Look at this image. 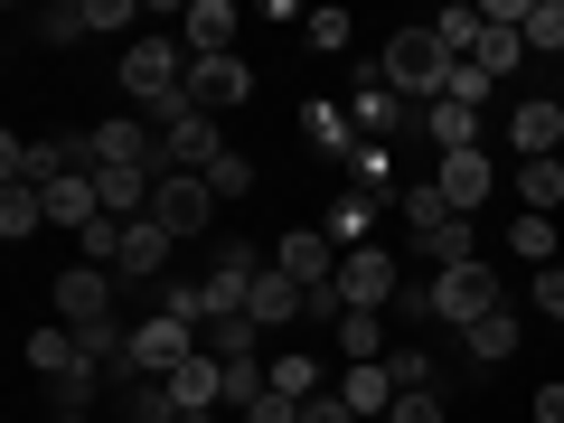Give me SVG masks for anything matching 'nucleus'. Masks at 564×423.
Returning <instances> with one entry per match:
<instances>
[{
	"label": "nucleus",
	"mask_w": 564,
	"mask_h": 423,
	"mask_svg": "<svg viewBox=\"0 0 564 423\" xmlns=\"http://www.w3.org/2000/svg\"><path fill=\"white\" fill-rule=\"evenodd\" d=\"M339 358L348 367H377L386 358V311H339Z\"/></svg>",
	"instance_id": "nucleus-23"
},
{
	"label": "nucleus",
	"mask_w": 564,
	"mask_h": 423,
	"mask_svg": "<svg viewBox=\"0 0 564 423\" xmlns=\"http://www.w3.org/2000/svg\"><path fill=\"white\" fill-rule=\"evenodd\" d=\"M302 423H358V414H348V404H339V386H321V395L302 404Z\"/></svg>",
	"instance_id": "nucleus-40"
},
{
	"label": "nucleus",
	"mask_w": 564,
	"mask_h": 423,
	"mask_svg": "<svg viewBox=\"0 0 564 423\" xmlns=\"http://www.w3.org/2000/svg\"><path fill=\"white\" fill-rule=\"evenodd\" d=\"M377 207H386V198L339 188V207H329V245H339V254H348V245H377Z\"/></svg>",
	"instance_id": "nucleus-22"
},
{
	"label": "nucleus",
	"mask_w": 564,
	"mask_h": 423,
	"mask_svg": "<svg viewBox=\"0 0 564 423\" xmlns=\"http://www.w3.org/2000/svg\"><path fill=\"white\" fill-rule=\"evenodd\" d=\"M395 321H443V311H433V282H404V292H395Z\"/></svg>",
	"instance_id": "nucleus-39"
},
{
	"label": "nucleus",
	"mask_w": 564,
	"mask_h": 423,
	"mask_svg": "<svg viewBox=\"0 0 564 423\" xmlns=\"http://www.w3.org/2000/svg\"><path fill=\"white\" fill-rule=\"evenodd\" d=\"M39 226H47V198H39V188H20V180H10V188H0V236H10V245H29Z\"/></svg>",
	"instance_id": "nucleus-26"
},
{
	"label": "nucleus",
	"mask_w": 564,
	"mask_h": 423,
	"mask_svg": "<svg viewBox=\"0 0 564 423\" xmlns=\"http://www.w3.org/2000/svg\"><path fill=\"white\" fill-rule=\"evenodd\" d=\"M302 311H311V292H302L292 273H273V263H263V273H254V302H245V321H254V329H282V321H302Z\"/></svg>",
	"instance_id": "nucleus-13"
},
{
	"label": "nucleus",
	"mask_w": 564,
	"mask_h": 423,
	"mask_svg": "<svg viewBox=\"0 0 564 423\" xmlns=\"http://www.w3.org/2000/svg\"><path fill=\"white\" fill-rule=\"evenodd\" d=\"M207 217H217V188L188 180V170H161V188H151V226H170V236H207Z\"/></svg>",
	"instance_id": "nucleus-7"
},
{
	"label": "nucleus",
	"mask_w": 564,
	"mask_h": 423,
	"mask_svg": "<svg viewBox=\"0 0 564 423\" xmlns=\"http://www.w3.org/2000/svg\"><path fill=\"white\" fill-rule=\"evenodd\" d=\"M85 161L95 170H161V122H141V113H113L85 132Z\"/></svg>",
	"instance_id": "nucleus-4"
},
{
	"label": "nucleus",
	"mask_w": 564,
	"mask_h": 423,
	"mask_svg": "<svg viewBox=\"0 0 564 423\" xmlns=\"http://www.w3.org/2000/svg\"><path fill=\"white\" fill-rule=\"evenodd\" d=\"M348 122H358V141H386V132H395V122H404L395 85H386V76H367L358 95H348Z\"/></svg>",
	"instance_id": "nucleus-18"
},
{
	"label": "nucleus",
	"mask_w": 564,
	"mask_h": 423,
	"mask_svg": "<svg viewBox=\"0 0 564 423\" xmlns=\"http://www.w3.org/2000/svg\"><path fill=\"white\" fill-rule=\"evenodd\" d=\"M39 198H47V226H66V236H85V226L104 217V188H95V170H76V180L39 188Z\"/></svg>",
	"instance_id": "nucleus-15"
},
{
	"label": "nucleus",
	"mask_w": 564,
	"mask_h": 423,
	"mask_svg": "<svg viewBox=\"0 0 564 423\" xmlns=\"http://www.w3.org/2000/svg\"><path fill=\"white\" fill-rule=\"evenodd\" d=\"M122 423H180V395H170L161 377H132L122 386Z\"/></svg>",
	"instance_id": "nucleus-27"
},
{
	"label": "nucleus",
	"mask_w": 564,
	"mask_h": 423,
	"mask_svg": "<svg viewBox=\"0 0 564 423\" xmlns=\"http://www.w3.org/2000/svg\"><path fill=\"white\" fill-rule=\"evenodd\" d=\"M122 95H132L151 122L188 113V47L180 39H132L122 47Z\"/></svg>",
	"instance_id": "nucleus-1"
},
{
	"label": "nucleus",
	"mask_w": 564,
	"mask_h": 423,
	"mask_svg": "<svg viewBox=\"0 0 564 423\" xmlns=\"http://www.w3.org/2000/svg\"><path fill=\"white\" fill-rule=\"evenodd\" d=\"M536 57H564V0H527V29H518Z\"/></svg>",
	"instance_id": "nucleus-31"
},
{
	"label": "nucleus",
	"mask_w": 564,
	"mask_h": 423,
	"mask_svg": "<svg viewBox=\"0 0 564 423\" xmlns=\"http://www.w3.org/2000/svg\"><path fill=\"white\" fill-rule=\"evenodd\" d=\"M433 39H443V57H470L480 47V0H462V10H443V20H423Z\"/></svg>",
	"instance_id": "nucleus-30"
},
{
	"label": "nucleus",
	"mask_w": 564,
	"mask_h": 423,
	"mask_svg": "<svg viewBox=\"0 0 564 423\" xmlns=\"http://www.w3.org/2000/svg\"><path fill=\"white\" fill-rule=\"evenodd\" d=\"M207 358H217V367H236V358H254V321H207Z\"/></svg>",
	"instance_id": "nucleus-33"
},
{
	"label": "nucleus",
	"mask_w": 564,
	"mask_h": 423,
	"mask_svg": "<svg viewBox=\"0 0 564 423\" xmlns=\"http://www.w3.org/2000/svg\"><path fill=\"white\" fill-rule=\"evenodd\" d=\"M180 423H217V404H198V414H180Z\"/></svg>",
	"instance_id": "nucleus-43"
},
{
	"label": "nucleus",
	"mask_w": 564,
	"mask_h": 423,
	"mask_svg": "<svg viewBox=\"0 0 564 423\" xmlns=\"http://www.w3.org/2000/svg\"><path fill=\"white\" fill-rule=\"evenodd\" d=\"M113 282L122 273H104V263H66L57 273V321L66 329H104L113 321Z\"/></svg>",
	"instance_id": "nucleus-8"
},
{
	"label": "nucleus",
	"mask_w": 564,
	"mask_h": 423,
	"mask_svg": "<svg viewBox=\"0 0 564 423\" xmlns=\"http://www.w3.org/2000/svg\"><path fill=\"white\" fill-rule=\"evenodd\" d=\"M236 10H226V0H188V10H180V47H188V57H236Z\"/></svg>",
	"instance_id": "nucleus-11"
},
{
	"label": "nucleus",
	"mask_w": 564,
	"mask_h": 423,
	"mask_svg": "<svg viewBox=\"0 0 564 423\" xmlns=\"http://www.w3.org/2000/svg\"><path fill=\"white\" fill-rule=\"evenodd\" d=\"M423 132H433V151H443V161H452V151H480V113H470V104H423Z\"/></svg>",
	"instance_id": "nucleus-19"
},
{
	"label": "nucleus",
	"mask_w": 564,
	"mask_h": 423,
	"mask_svg": "<svg viewBox=\"0 0 564 423\" xmlns=\"http://www.w3.org/2000/svg\"><path fill=\"white\" fill-rule=\"evenodd\" d=\"M226 151H236V141L217 132V113H170V122H161V170H188V180H207Z\"/></svg>",
	"instance_id": "nucleus-6"
},
{
	"label": "nucleus",
	"mask_w": 564,
	"mask_h": 423,
	"mask_svg": "<svg viewBox=\"0 0 564 423\" xmlns=\"http://www.w3.org/2000/svg\"><path fill=\"white\" fill-rule=\"evenodd\" d=\"M433 311H443V329H480L489 311H508V292L489 263H443L433 273Z\"/></svg>",
	"instance_id": "nucleus-3"
},
{
	"label": "nucleus",
	"mask_w": 564,
	"mask_h": 423,
	"mask_svg": "<svg viewBox=\"0 0 564 423\" xmlns=\"http://www.w3.org/2000/svg\"><path fill=\"white\" fill-rule=\"evenodd\" d=\"M508 254H527L545 273V263H564V236H555V217H527L518 207V226H508Z\"/></svg>",
	"instance_id": "nucleus-24"
},
{
	"label": "nucleus",
	"mask_w": 564,
	"mask_h": 423,
	"mask_svg": "<svg viewBox=\"0 0 564 423\" xmlns=\"http://www.w3.org/2000/svg\"><path fill=\"white\" fill-rule=\"evenodd\" d=\"M395 217H404V236H414V245H433V236H443V226H452V198H443V188H433V180H414V188H404V198H395Z\"/></svg>",
	"instance_id": "nucleus-20"
},
{
	"label": "nucleus",
	"mask_w": 564,
	"mask_h": 423,
	"mask_svg": "<svg viewBox=\"0 0 564 423\" xmlns=\"http://www.w3.org/2000/svg\"><path fill=\"white\" fill-rule=\"evenodd\" d=\"M273 273H292L302 292H329V282H339V245H329V226H292V236L273 245Z\"/></svg>",
	"instance_id": "nucleus-9"
},
{
	"label": "nucleus",
	"mask_w": 564,
	"mask_h": 423,
	"mask_svg": "<svg viewBox=\"0 0 564 423\" xmlns=\"http://www.w3.org/2000/svg\"><path fill=\"white\" fill-rule=\"evenodd\" d=\"M518 198H527V217H555L564 207V161H518Z\"/></svg>",
	"instance_id": "nucleus-25"
},
{
	"label": "nucleus",
	"mask_w": 564,
	"mask_h": 423,
	"mask_svg": "<svg viewBox=\"0 0 564 423\" xmlns=\"http://www.w3.org/2000/svg\"><path fill=\"white\" fill-rule=\"evenodd\" d=\"M452 66H462V57H443V39H433V29H395V39H386V57H377V76L395 85L404 104H443Z\"/></svg>",
	"instance_id": "nucleus-2"
},
{
	"label": "nucleus",
	"mask_w": 564,
	"mask_h": 423,
	"mask_svg": "<svg viewBox=\"0 0 564 423\" xmlns=\"http://www.w3.org/2000/svg\"><path fill=\"white\" fill-rule=\"evenodd\" d=\"M395 245H348L339 254V302L348 311H395Z\"/></svg>",
	"instance_id": "nucleus-5"
},
{
	"label": "nucleus",
	"mask_w": 564,
	"mask_h": 423,
	"mask_svg": "<svg viewBox=\"0 0 564 423\" xmlns=\"http://www.w3.org/2000/svg\"><path fill=\"white\" fill-rule=\"evenodd\" d=\"M302 141L321 151V161H348V151H358V122H348V104H302Z\"/></svg>",
	"instance_id": "nucleus-16"
},
{
	"label": "nucleus",
	"mask_w": 564,
	"mask_h": 423,
	"mask_svg": "<svg viewBox=\"0 0 564 423\" xmlns=\"http://www.w3.org/2000/svg\"><path fill=\"white\" fill-rule=\"evenodd\" d=\"M536 423H564V386H536Z\"/></svg>",
	"instance_id": "nucleus-42"
},
{
	"label": "nucleus",
	"mask_w": 564,
	"mask_h": 423,
	"mask_svg": "<svg viewBox=\"0 0 564 423\" xmlns=\"http://www.w3.org/2000/svg\"><path fill=\"white\" fill-rule=\"evenodd\" d=\"M518 57H527V39H518V29H489V20H480V47H470V66H480V76L499 85Z\"/></svg>",
	"instance_id": "nucleus-29"
},
{
	"label": "nucleus",
	"mask_w": 564,
	"mask_h": 423,
	"mask_svg": "<svg viewBox=\"0 0 564 423\" xmlns=\"http://www.w3.org/2000/svg\"><path fill=\"white\" fill-rule=\"evenodd\" d=\"M386 377H395V395H414V386H433V358L404 339V348H386Z\"/></svg>",
	"instance_id": "nucleus-34"
},
{
	"label": "nucleus",
	"mask_w": 564,
	"mask_h": 423,
	"mask_svg": "<svg viewBox=\"0 0 564 423\" xmlns=\"http://www.w3.org/2000/svg\"><path fill=\"white\" fill-rule=\"evenodd\" d=\"M433 188L452 198V217H480V207H489V188H499V170H489L480 151H452V161L433 170Z\"/></svg>",
	"instance_id": "nucleus-12"
},
{
	"label": "nucleus",
	"mask_w": 564,
	"mask_h": 423,
	"mask_svg": "<svg viewBox=\"0 0 564 423\" xmlns=\"http://www.w3.org/2000/svg\"><path fill=\"white\" fill-rule=\"evenodd\" d=\"M85 29H95V10H85V0H57V10H39V39H47V47H76Z\"/></svg>",
	"instance_id": "nucleus-32"
},
{
	"label": "nucleus",
	"mask_w": 564,
	"mask_h": 423,
	"mask_svg": "<svg viewBox=\"0 0 564 423\" xmlns=\"http://www.w3.org/2000/svg\"><path fill=\"white\" fill-rule=\"evenodd\" d=\"M386 423H443V395H433V386H414V395H395V414Z\"/></svg>",
	"instance_id": "nucleus-38"
},
{
	"label": "nucleus",
	"mask_w": 564,
	"mask_h": 423,
	"mask_svg": "<svg viewBox=\"0 0 564 423\" xmlns=\"http://www.w3.org/2000/svg\"><path fill=\"white\" fill-rule=\"evenodd\" d=\"M263 367H273V395H292V404L321 395V358H302V348H282V358H263Z\"/></svg>",
	"instance_id": "nucleus-28"
},
{
	"label": "nucleus",
	"mask_w": 564,
	"mask_h": 423,
	"mask_svg": "<svg viewBox=\"0 0 564 423\" xmlns=\"http://www.w3.org/2000/svg\"><path fill=\"white\" fill-rule=\"evenodd\" d=\"M527 302H536V321H564V263H545V273L527 282Z\"/></svg>",
	"instance_id": "nucleus-37"
},
{
	"label": "nucleus",
	"mask_w": 564,
	"mask_h": 423,
	"mask_svg": "<svg viewBox=\"0 0 564 423\" xmlns=\"http://www.w3.org/2000/svg\"><path fill=\"white\" fill-rule=\"evenodd\" d=\"M245 423H302V404H292V395H263V404H254Z\"/></svg>",
	"instance_id": "nucleus-41"
},
{
	"label": "nucleus",
	"mask_w": 564,
	"mask_h": 423,
	"mask_svg": "<svg viewBox=\"0 0 564 423\" xmlns=\"http://www.w3.org/2000/svg\"><path fill=\"white\" fill-rule=\"evenodd\" d=\"M518 339H527V321H518V311H489L480 329H462L470 367H499V358H518Z\"/></svg>",
	"instance_id": "nucleus-21"
},
{
	"label": "nucleus",
	"mask_w": 564,
	"mask_h": 423,
	"mask_svg": "<svg viewBox=\"0 0 564 423\" xmlns=\"http://www.w3.org/2000/svg\"><path fill=\"white\" fill-rule=\"evenodd\" d=\"M170 245H180V236H170V226H151V217H141V226H122V254H113V273H122V282H161Z\"/></svg>",
	"instance_id": "nucleus-14"
},
{
	"label": "nucleus",
	"mask_w": 564,
	"mask_h": 423,
	"mask_svg": "<svg viewBox=\"0 0 564 423\" xmlns=\"http://www.w3.org/2000/svg\"><path fill=\"white\" fill-rule=\"evenodd\" d=\"M47 423H95V414H47Z\"/></svg>",
	"instance_id": "nucleus-44"
},
{
	"label": "nucleus",
	"mask_w": 564,
	"mask_h": 423,
	"mask_svg": "<svg viewBox=\"0 0 564 423\" xmlns=\"http://www.w3.org/2000/svg\"><path fill=\"white\" fill-rule=\"evenodd\" d=\"M207 188H217V207H236L245 188H254V161H245V151H226V161L207 170Z\"/></svg>",
	"instance_id": "nucleus-36"
},
{
	"label": "nucleus",
	"mask_w": 564,
	"mask_h": 423,
	"mask_svg": "<svg viewBox=\"0 0 564 423\" xmlns=\"http://www.w3.org/2000/svg\"><path fill=\"white\" fill-rule=\"evenodd\" d=\"M348 29H358L348 10H311V20H302V39L321 47V57H339V47H348Z\"/></svg>",
	"instance_id": "nucleus-35"
},
{
	"label": "nucleus",
	"mask_w": 564,
	"mask_h": 423,
	"mask_svg": "<svg viewBox=\"0 0 564 423\" xmlns=\"http://www.w3.org/2000/svg\"><path fill=\"white\" fill-rule=\"evenodd\" d=\"M339 404H348V414H395V377H386V358L377 367H339Z\"/></svg>",
	"instance_id": "nucleus-17"
},
{
	"label": "nucleus",
	"mask_w": 564,
	"mask_h": 423,
	"mask_svg": "<svg viewBox=\"0 0 564 423\" xmlns=\"http://www.w3.org/2000/svg\"><path fill=\"white\" fill-rule=\"evenodd\" d=\"M245 95H254L245 57H188V113H236Z\"/></svg>",
	"instance_id": "nucleus-10"
}]
</instances>
